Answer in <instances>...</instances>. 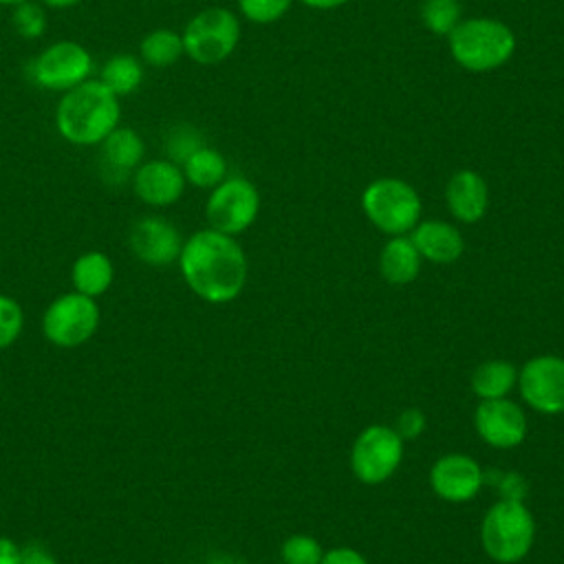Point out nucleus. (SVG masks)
<instances>
[{"mask_svg": "<svg viewBox=\"0 0 564 564\" xmlns=\"http://www.w3.org/2000/svg\"><path fill=\"white\" fill-rule=\"evenodd\" d=\"M178 267L185 284L209 304H225L240 295L247 282V256L234 236L216 229L192 234L181 249Z\"/></svg>", "mask_w": 564, "mask_h": 564, "instance_id": "obj_1", "label": "nucleus"}, {"mask_svg": "<svg viewBox=\"0 0 564 564\" xmlns=\"http://www.w3.org/2000/svg\"><path fill=\"white\" fill-rule=\"evenodd\" d=\"M55 130L70 145H99L119 123V97L97 77L62 93L55 106Z\"/></svg>", "mask_w": 564, "mask_h": 564, "instance_id": "obj_2", "label": "nucleus"}, {"mask_svg": "<svg viewBox=\"0 0 564 564\" xmlns=\"http://www.w3.org/2000/svg\"><path fill=\"white\" fill-rule=\"evenodd\" d=\"M454 62L469 73H489L516 53L513 31L496 18H463L447 35Z\"/></svg>", "mask_w": 564, "mask_h": 564, "instance_id": "obj_3", "label": "nucleus"}, {"mask_svg": "<svg viewBox=\"0 0 564 564\" xmlns=\"http://www.w3.org/2000/svg\"><path fill=\"white\" fill-rule=\"evenodd\" d=\"M535 540V520L522 500L500 498L494 502L480 524V542L485 553L498 564H516L524 560Z\"/></svg>", "mask_w": 564, "mask_h": 564, "instance_id": "obj_4", "label": "nucleus"}, {"mask_svg": "<svg viewBox=\"0 0 564 564\" xmlns=\"http://www.w3.org/2000/svg\"><path fill=\"white\" fill-rule=\"evenodd\" d=\"M240 31V20L231 9L207 7L192 15L181 31L183 51L196 64H220L236 51Z\"/></svg>", "mask_w": 564, "mask_h": 564, "instance_id": "obj_5", "label": "nucleus"}, {"mask_svg": "<svg viewBox=\"0 0 564 564\" xmlns=\"http://www.w3.org/2000/svg\"><path fill=\"white\" fill-rule=\"evenodd\" d=\"M361 207L368 220L383 234L403 236L412 231L421 216V198L416 189L394 176H383L366 185Z\"/></svg>", "mask_w": 564, "mask_h": 564, "instance_id": "obj_6", "label": "nucleus"}, {"mask_svg": "<svg viewBox=\"0 0 564 564\" xmlns=\"http://www.w3.org/2000/svg\"><path fill=\"white\" fill-rule=\"evenodd\" d=\"M99 306L95 297L77 291L55 297L42 315V333L57 348H77L99 328Z\"/></svg>", "mask_w": 564, "mask_h": 564, "instance_id": "obj_7", "label": "nucleus"}, {"mask_svg": "<svg viewBox=\"0 0 564 564\" xmlns=\"http://www.w3.org/2000/svg\"><path fill=\"white\" fill-rule=\"evenodd\" d=\"M260 212V194L256 185L245 176H227L212 187L205 216L212 229L227 236H238L253 225Z\"/></svg>", "mask_w": 564, "mask_h": 564, "instance_id": "obj_8", "label": "nucleus"}, {"mask_svg": "<svg viewBox=\"0 0 564 564\" xmlns=\"http://www.w3.org/2000/svg\"><path fill=\"white\" fill-rule=\"evenodd\" d=\"M93 55L73 40H57L44 46L31 62V79L51 93H66L90 79Z\"/></svg>", "mask_w": 564, "mask_h": 564, "instance_id": "obj_9", "label": "nucleus"}, {"mask_svg": "<svg viewBox=\"0 0 564 564\" xmlns=\"http://www.w3.org/2000/svg\"><path fill=\"white\" fill-rule=\"evenodd\" d=\"M403 458V438L394 427L370 425L352 443L350 467L364 485L388 480Z\"/></svg>", "mask_w": 564, "mask_h": 564, "instance_id": "obj_10", "label": "nucleus"}, {"mask_svg": "<svg viewBox=\"0 0 564 564\" xmlns=\"http://www.w3.org/2000/svg\"><path fill=\"white\" fill-rule=\"evenodd\" d=\"M522 399L542 414L564 412V359L540 355L529 359L518 372Z\"/></svg>", "mask_w": 564, "mask_h": 564, "instance_id": "obj_11", "label": "nucleus"}, {"mask_svg": "<svg viewBox=\"0 0 564 564\" xmlns=\"http://www.w3.org/2000/svg\"><path fill=\"white\" fill-rule=\"evenodd\" d=\"M130 251L150 267H167L183 249L181 231L163 216L137 218L128 231Z\"/></svg>", "mask_w": 564, "mask_h": 564, "instance_id": "obj_12", "label": "nucleus"}, {"mask_svg": "<svg viewBox=\"0 0 564 564\" xmlns=\"http://www.w3.org/2000/svg\"><path fill=\"white\" fill-rule=\"evenodd\" d=\"M474 425L478 436L498 449L516 447L527 436V419L518 403L502 399H485L476 408Z\"/></svg>", "mask_w": 564, "mask_h": 564, "instance_id": "obj_13", "label": "nucleus"}, {"mask_svg": "<svg viewBox=\"0 0 564 564\" xmlns=\"http://www.w3.org/2000/svg\"><path fill=\"white\" fill-rule=\"evenodd\" d=\"M185 174L181 165L170 159L143 161L132 172V192L137 198L150 207H170L185 192Z\"/></svg>", "mask_w": 564, "mask_h": 564, "instance_id": "obj_14", "label": "nucleus"}, {"mask_svg": "<svg viewBox=\"0 0 564 564\" xmlns=\"http://www.w3.org/2000/svg\"><path fill=\"white\" fill-rule=\"evenodd\" d=\"M482 482L485 474L480 465L465 454L441 456L430 471V485L434 494L447 502L471 500L480 491Z\"/></svg>", "mask_w": 564, "mask_h": 564, "instance_id": "obj_15", "label": "nucleus"}, {"mask_svg": "<svg viewBox=\"0 0 564 564\" xmlns=\"http://www.w3.org/2000/svg\"><path fill=\"white\" fill-rule=\"evenodd\" d=\"M445 203L456 220L474 225L489 207V187L478 172L458 170L445 185Z\"/></svg>", "mask_w": 564, "mask_h": 564, "instance_id": "obj_16", "label": "nucleus"}, {"mask_svg": "<svg viewBox=\"0 0 564 564\" xmlns=\"http://www.w3.org/2000/svg\"><path fill=\"white\" fill-rule=\"evenodd\" d=\"M410 240L414 242L421 258L436 262V264L456 262L465 251L463 234L445 220L416 223Z\"/></svg>", "mask_w": 564, "mask_h": 564, "instance_id": "obj_17", "label": "nucleus"}, {"mask_svg": "<svg viewBox=\"0 0 564 564\" xmlns=\"http://www.w3.org/2000/svg\"><path fill=\"white\" fill-rule=\"evenodd\" d=\"M101 161L108 172L128 174L134 172L145 156V141L143 137L130 126H117L101 143Z\"/></svg>", "mask_w": 564, "mask_h": 564, "instance_id": "obj_18", "label": "nucleus"}, {"mask_svg": "<svg viewBox=\"0 0 564 564\" xmlns=\"http://www.w3.org/2000/svg\"><path fill=\"white\" fill-rule=\"evenodd\" d=\"M421 253L405 236H392L379 256V271L390 284H408L419 275Z\"/></svg>", "mask_w": 564, "mask_h": 564, "instance_id": "obj_19", "label": "nucleus"}, {"mask_svg": "<svg viewBox=\"0 0 564 564\" xmlns=\"http://www.w3.org/2000/svg\"><path fill=\"white\" fill-rule=\"evenodd\" d=\"M115 278V269L110 258L104 251H86L77 256L70 269V280L77 293L88 297L104 295Z\"/></svg>", "mask_w": 564, "mask_h": 564, "instance_id": "obj_20", "label": "nucleus"}, {"mask_svg": "<svg viewBox=\"0 0 564 564\" xmlns=\"http://www.w3.org/2000/svg\"><path fill=\"white\" fill-rule=\"evenodd\" d=\"M143 62L130 53L110 55L99 68V82H104L119 99L139 90L143 84Z\"/></svg>", "mask_w": 564, "mask_h": 564, "instance_id": "obj_21", "label": "nucleus"}, {"mask_svg": "<svg viewBox=\"0 0 564 564\" xmlns=\"http://www.w3.org/2000/svg\"><path fill=\"white\" fill-rule=\"evenodd\" d=\"M185 55L178 31L161 26L148 31L139 42V59L154 68H167Z\"/></svg>", "mask_w": 564, "mask_h": 564, "instance_id": "obj_22", "label": "nucleus"}, {"mask_svg": "<svg viewBox=\"0 0 564 564\" xmlns=\"http://www.w3.org/2000/svg\"><path fill=\"white\" fill-rule=\"evenodd\" d=\"M518 383V370L511 361L505 359H491L480 364L471 372V390L480 401L485 399H502L511 392V388Z\"/></svg>", "mask_w": 564, "mask_h": 564, "instance_id": "obj_23", "label": "nucleus"}, {"mask_svg": "<svg viewBox=\"0 0 564 564\" xmlns=\"http://www.w3.org/2000/svg\"><path fill=\"white\" fill-rule=\"evenodd\" d=\"M181 170L185 174V181L200 189H212L220 181L227 178L225 156L216 148H209V145H203L196 152H192L185 159V163L181 165Z\"/></svg>", "mask_w": 564, "mask_h": 564, "instance_id": "obj_24", "label": "nucleus"}, {"mask_svg": "<svg viewBox=\"0 0 564 564\" xmlns=\"http://www.w3.org/2000/svg\"><path fill=\"white\" fill-rule=\"evenodd\" d=\"M460 20H463L460 0H423L421 2V22L434 35L447 37Z\"/></svg>", "mask_w": 564, "mask_h": 564, "instance_id": "obj_25", "label": "nucleus"}, {"mask_svg": "<svg viewBox=\"0 0 564 564\" xmlns=\"http://www.w3.org/2000/svg\"><path fill=\"white\" fill-rule=\"evenodd\" d=\"M11 24L15 29V33L24 40H37L46 33L48 29V18L44 11L42 2L35 0H26L18 7L11 9Z\"/></svg>", "mask_w": 564, "mask_h": 564, "instance_id": "obj_26", "label": "nucleus"}, {"mask_svg": "<svg viewBox=\"0 0 564 564\" xmlns=\"http://www.w3.org/2000/svg\"><path fill=\"white\" fill-rule=\"evenodd\" d=\"M203 145H205L203 134L194 126L176 123L170 128L165 137V159H170L176 165H183L185 159Z\"/></svg>", "mask_w": 564, "mask_h": 564, "instance_id": "obj_27", "label": "nucleus"}, {"mask_svg": "<svg viewBox=\"0 0 564 564\" xmlns=\"http://www.w3.org/2000/svg\"><path fill=\"white\" fill-rule=\"evenodd\" d=\"M280 557H282V564H319L324 557V551L315 538L297 533L282 542Z\"/></svg>", "mask_w": 564, "mask_h": 564, "instance_id": "obj_28", "label": "nucleus"}, {"mask_svg": "<svg viewBox=\"0 0 564 564\" xmlns=\"http://www.w3.org/2000/svg\"><path fill=\"white\" fill-rule=\"evenodd\" d=\"M293 0H238V9L242 18L256 24H273L289 9Z\"/></svg>", "mask_w": 564, "mask_h": 564, "instance_id": "obj_29", "label": "nucleus"}, {"mask_svg": "<svg viewBox=\"0 0 564 564\" xmlns=\"http://www.w3.org/2000/svg\"><path fill=\"white\" fill-rule=\"evenodd\" d=\"M22 326H24L22 306L13 297L0 293V350L15 344V339L22 333Z\"/></svg>", "mask_w": 564, "mask_h": 564, "instance_id": "obj_30", "label": "nucleus"}, {"mask_svg": "<svg viewBox=\"0 0 564 564\" xmlns=\"http://www.w3.org/2000/svg\"><path fill=\"white\" fill-rule=\"evenodd\" d=\"M394 430L401 438H416L425 430V414L419 408H408L399 414Z\"/></svg>", "mask_w": 564, "mask_h": 564, "instance_id": "obj_31", "label": "nucleus"}, {"mask_svg": "<svg viewBox=\"0 0 564 564\" xmlns=\"http://www.w3.org/2000/svg\"><path fill=\"white\" fill-rule=\"evenodd\" d=\"M20 564H57V560L44 544L29 542V544L22 546Z\"/></svg>", "mask_w": 564, "mask_h": 564, "instance_id": "obj_32", "label": "nucleus"}, {"mask_svg": "<svg viewBox=\"0 0 564 564\" xmlns=\"http://www.w3.org/2000/svg\"><path fill=\"white\" fill-rule=\"evenodd\" d=\"M319 564H368V562L359 551L348 549V546H337V549L326 551Z\"/></svg>", "mask_w": 564, "mask_h": 564, "instance_id": "obj_33", "label": "nucleus"}, {"mask_svg": "<svg viewBox=\"0 0 564 564\" xmlns=\"http://www.w3.org/2000/svg\"><path fill=\"white\" fill-rule=\"evenodd\" d=\"M22 546L7 535H0V564H20Z\"/></svg>", "mask_w": 564, "mask_h": 564, "instance_id": "obj_34", "label": "nucleus"}, {"mask_svg": "<svg viewBox=\"0 0 564 564\" xmlns=\"http://www.w3.org/2000/svg\"><path fill=\"white\" fill-rule=\"evenodd\" d=\"M300 2L311 7V9H317V11H333V9L344 7L350 0H300Z\"/></svg>", "mask_w": 564, "mask_h": 564, "instance_id": "obj_35", "label": "nucleus"}, {"mask_svg": "<svg viewBox=\"0 0 564 564\" xmlns=\"http://www.w3.org/2000/svg\"><path fill=\"white\" fill-rule=\"evenodd\" d=\"M44 7L48 9H70V7H77L82 4L84 0H40Z\"/></svg>", "mask_w": 564, "mask_h": 564, "instance_id": "obj_36", "label": "nucleus"}, {"mask_svg": "<svg viewBox=\"0 0 564 564\" xmlns=\"http://www.w3.org/2000/svg\"><path fill=\"white\" fill-rule=\"evenodd\" d=\"M22 2H26V0H0V7H18V4H22Z\"/></svg>", "mask_w": 564, "mask_h": 564, "instance_id": "obj_37", "label": "nucleus"}]
</instances>
